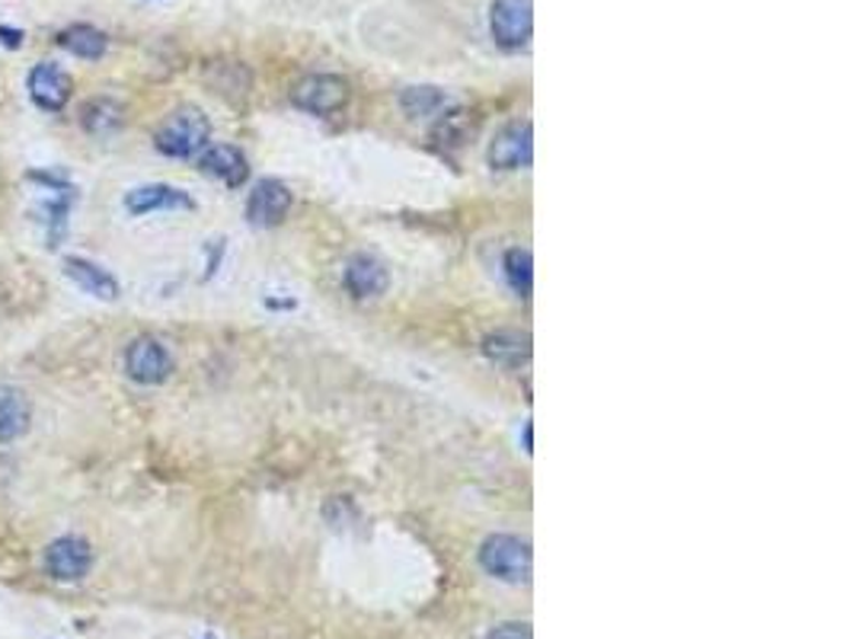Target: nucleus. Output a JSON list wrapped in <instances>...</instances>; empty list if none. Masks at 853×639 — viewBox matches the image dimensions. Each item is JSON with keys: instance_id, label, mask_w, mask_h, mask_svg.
Masks as SVG:
<instances>
[{"instance_id": "7", "label": "nucleus", "mask_w": 853, "mask_h": 639, "mask_svg": "<svg viewBox=\"0 0 853 639\" xmlns=\"http://www.w3.org/2000/svg\"><path fill=\"white\" fill-rule=\"evenodd\" d=\"M534 160V128L531 123L505 125L489 145V167L495 170H524Z\"/></svg>"}, {"instance_id": "8", "label": "nucleus", "mask_w": 853, "mask_h": 639, "mask_svg": "<svg viewBox=\"0 0 853 639\" xmlns=\"http://www.w3.org/2000/svg\"><path fill=\"white\" fill-rule=\"evenodd\" d=\"M71 93H74V81L58 64L39 62L30 71V96L39 109L62 113L64 106L71 103Z\"/></svg>"}, {"instance_id": "15", "label": "nucleus", "mask_w": 853, "mask_h": 639, "mask_svg": "<svg viewBox=\"0 0 853 639\" xmlns=\"http://www.w3.org/2000/svg\"><path fill=\"white\" fill-rule=\"evenodd\" d=\"M483 352L492 362H499V365L515 368L531 359V339L519 333V330H499V333L487 336Z\"/></svg>"}, {"instance_id": "1", "label": "nucleus", "mask_w": 853, "mask_h": 639, "mask_svg": "<svg viewBox=\"0 0 853 639\" xmlns=\"http://www.w3.org/2000/svg\"><path fill=\"white\" fill-rule=\"evenodd\" d=\"M209 138H212V125L205 119V113L195 109V106H183L157 128L153 141H157L160 153L189 160V157H199L209 148Z\"/></svg>"}, {"instance_id": "14", "label": "nucleus", "mask_w": 853, "mask_h": 639, "mask_svg": "<svg viewBox=\"0 0 853 639\" xmlns=\"http://www.w3.org/2000/svg\"><path fill=\"white\" fill-rule=\"evenodd\" d=\"M64 275L71 281H77V288H84L87 295L99 298V301H116L119 298V281L106 269H99L90 259H81V256H67L64 259Z\"/></svg>"}, {"instance_id": "11", "label": "nucleus", "mask_w": 853, "mask_h": 639, "mask_svg": "<svg viewBox=\"0 0 853 639\" xmlns=\"http://www.w3.org/2000/svg\"><path fill=\"white\" fill-rule=\"evenodd\" d=\"M32 423L30 396L13 384H0V445H10L26 435Z\"/></svg>"}, {"instance_id": "17", "label": "nucleus", "mask_w": 853, "mask_h": 639, "mask_svg": "<svg viewBox=\"0 0 853 639\" xmlns=\"http://www.w3.org/2000/svg\"><path fill=\"white\" fill-rule=\"evenodd\" d=\"M58 45L67 49L71 55H77V58L96 62V58H103V52H106V35L96 30V26L77 23V26H67V30L58 35Z\"/></svg>"}, {"instance_id": "5", "label": "nucleus", "mask_w": 853, "mask_h": 639, "mask_svg": "<svg viewBox=\"0 0 853 639\" xmlns=\"http://www.w3.org/2000/svg\"><path fill=\"white\" fill-rule=\"evenodd\" d=\"M125 371H128L131 381L153 387V384H163L173 374V355L167 352L163 342H157L151 336H141L125 352Z\"/></svg>"}, {"instance_id": "6", "label": "nucleus", "mask_w": 853, "mask_h": 639, "mask_svg": "<svg viewBox=\"0 0 853 639\" xmlns=\"http://www.w3.org/2000/svg\"><path fill=\"white\" fill-rule=\"evenodd\" d=\"M45 569L49 576L58 582H81L90 576L93 569V550L84 537H58L45 550Z\"/></svg>"}, {"instance_id": "13", "label": "nucleus", "mask_w": 853, "mask_h": 639, "mask_svg": "<svg viewBox=\"0 0 853 639\" xmlns=\"http://www.w3.org/2000/svg\"><path fill=\"white\" fill-rule=\"evenodd\" d=\"M202 170L214 177V180H221L224 185H231V189H237V185L246 183V177H249V163H246V157L237 148H231V145H214V148H205L202 151Z\"/></svg>"}, {"instance_id": "19", "label": "nucleus", "mask_w": 853, "mask_h": 639, "mask_svg": "<svg viewBox=\"0 0 853 639\" xmlns=\"http://www.w3.org/2000/svg\"><path fill=\"white\" fill-rule=\"evenodd\" d=\"M502 269H505V278L512 285V291L519 298H531V288H534V259H531V249H509L505 259H502Z\"/></svg>"}, {"instance_id": "2", "label": "nucleus", "mask_w": 853, "mask_h": 639, "mask_svg": "<svg viewBox=\"0 0 853 639\" xmlns=\"http://www.w3.org/2000/svg\"><path fill=\"white\" fill-rule=\"evenodd\" d=\"M480 566L499 582L521 585L531 578V544L515 534H492L480 547Z\"/></svg>"}, {"instance_id": "12", "label": "nucleus", "mask_w": 853, "mask_h": 639, "mask_svg": "<svg viewBox=\"0 0 853 639\" xmlns=\"http://www.w3.org/2000/svg\"><path fill=\"white\" fill-rule=\"evenodd\" d=\"M125 209L131 214L170 212V209H192V199L173 185H138L125 195Z\"/></svg>"}, {"instance_id": "20", "label": "nucleus", "mask_w": 853, "mask_h": 639, "mask_svg": "<svg viewBox=\"0 0 853 639\" xmlns=\"http://www.w3.org/2000/svg\"><path fill=\"white\" fill-rule=\"evenodd\" d=\"M487 639H534V637H531V627H527V624H502V627H495Z\"/></svg>"}, {"instance_id": "16", "label": "nucleus", "mask_w": 853, "mask_h": 639, "mask_svg": "<svg viewBox=\"0 0 853 639\" xmlns=\"http://www.w3.org/2000/svg\"><path fill=\"white\" fill-rule=\"evenodd\" d=\"M399 106L409 119H435L448 109V93L438 87H409L399 96Z\"/></svg>"}, {"instance_id": "18", "label": "nucleus", "mask_w": 853, "mask_h": 639, "mask_svg": "<svg viewBox=\"0 0 853 639\" xmlns=\"http://www.w3.org/2000/svg\"><path fill=\"white\" fill-rule=\"evenodd\" d=\"M122 106H119L116 99H106V96L90 99V103L84 106V113H81V125H84L90 135H113L116 128H122Z\"/></svg>"}, {"instance_id": "9", "label": "nucleus", "mask_w": 853, "mask_h": 639, "mask_svg": "<svg viewBox=\"0 0 853 639\" xmlns=\"http://www.w3.org/2000/svg\"><path fill=\"white\" fill-rule=\"evenodd\" d=\"M291 212V189L281 180H263L249 192L246 217L253 227H275Z\"/></svg>"}, {"instance_id": "3", "label": "nucleus", "mask_w": 853, "mask_h": 639, "mask_svg": "<svg viewBox=\"0 0 853 639\" xmlns=\"http://www.w3.org/2000/svg\"><path fill=\"white\" fill-rule=\"evenodd\" d=\"M489 30H492L495 45H502L505 52H519L531 42V32H534V3L531 0H492Z\"/></svg>"}, {"instance_id": "4", "label": "nucleus", "mask_w": 853, "mask_h": 639, "mask_svg": "<svg viewBox=\"0 0 853 639\" xmlns=\"http://www.w3.org/2000/svg\"><path fill=\"white\" fill-rule=\"evenodd\" d=\"M349 99V84L335 74H307L295 84L291 103L310 116H335Z\"/></svg>"}, {"instance_id": "10", "label": "nucleus", "mask_w": 853, "mask_h": 639, "mask_svg": "<svg viewBox=\"0 0 853 639\" xmlns=\"http://www.w3.org/2000/svg\"><path fill=\"white\" fill-rule=\"evenodd\" d=\"M342 281L349 288L352 298L359 301H367V298H377L387 291V269L374 259V256H352L345 263V273H342Z\"/></svg>"}]
</instances>
